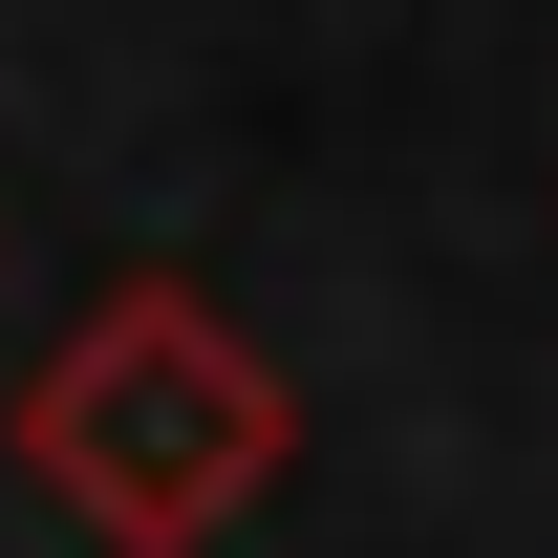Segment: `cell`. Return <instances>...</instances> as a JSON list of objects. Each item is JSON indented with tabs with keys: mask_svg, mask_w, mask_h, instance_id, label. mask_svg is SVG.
Returning <instances> with one entry per match:
<instances>
[{
	"mask_svg": "<svg viewBox=\"0 0 558 558\" xmlns=\"http://www.w3.org/2000/svg\"><path fill=\"white\" fill-rule=\"evenodd\" d=\"M279 451H301V387L258 365V323L236 301H194V279H108L65 344L22 365V473L65 494L108 558H194L236 537L279 494Z\"/></svg>",
	"mask_w": 558,
	"mask_h": 558,
	"instance_id": "obj_1",
	"label": "cell"
}]
</instances>
